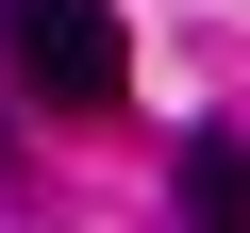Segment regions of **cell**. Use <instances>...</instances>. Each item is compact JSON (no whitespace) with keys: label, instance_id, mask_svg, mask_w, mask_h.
<instances>
[{"label":"cell","instance_id":"obj_1","mask_svg":"<svg viewBox=\"0 0 250 233\" xmlns=\"http://www.w3.org/2000/svg\"><path fill=\"white\" fill-rule=\"evenodd\" d=\"M0 67L50 116H100V100H134V17L117 0H0Z\"/></svg>","mask_w":250,"mask_h":233},{"label":"cell","instance_id":"obj_2","mask_svg":"<svg viewBox=\"0 0 250 233\" xmlns=\"http://www.w3.org/2000/svg\"><path fill=\"white\" fill-rule=\"evenodd\" d=\"M184 233H250V134H184Z\"/></svg>","mask_w":250,"mask_h":233}]
</instances>
